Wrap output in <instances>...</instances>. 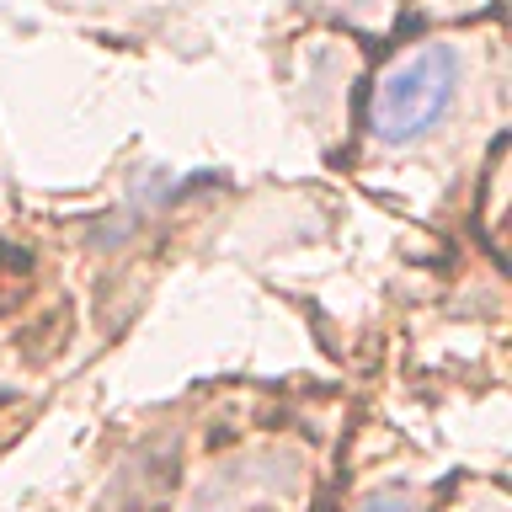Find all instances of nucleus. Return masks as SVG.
Instances as JSON below:
<instances>
[{
  "label": "nucleus",
  "instance_id": "4",
  "mask_svg": "<svg viewBox=\"0 0 512 512\" xmlns=\"http://www.w3.org/2000/svg\"><path fill=\"white\" fill-rule=\"evenodd\" d=\"M198 512H251V491L235 496V502H208V507H198Z\"/></svg>",
  "mask_w": 512,
  "mask_h": 512
},
{
  "label": "nucleus",
  "instance_id": "1",
  "mask_svg": "<svg viewBox=\"0 0 512 512\" xmlns=\"http://www.w3.org/2000/svg\"><path fill=\"white\" fill-rule=\"evenodd\" d=\"M459 91V54L448 43H416L368 91V128L379 144H416L443 123Z\"/></svg>",
  "mask_w": 512,
  "mask_h": 512
},
{
  "label": "nucleus",
  "instance_id": "2",
  "mask_svg": "<svg viewBox=\"0 0 512 512\" xmlns=\"http://www.w3.org/2000/svg\"><path fill=\"white\" fill-rule=\"evenodd\" d=\"M352 512H422V507H416V496H406V491H379V496H368V502H358Z\"/></svg>",
  "mask_w": 512,
  "mask_h": 512
},
{
  "label": "nucleus",
  "instance_id": "3",
  "mask_svg": "<svg viewBox=\"0 0 512 512\" xmlns=\"http://www.w3.org/2000/svg\"><path fill=\"white\" fill-rule=\"evenodd\" d=\"M459 512H507V502H502L496 491H486V496H475V502H470V507H459Z\"/></svg>",
  "mask_w": 512,
  "mask_h": 512
}]
</instances>
